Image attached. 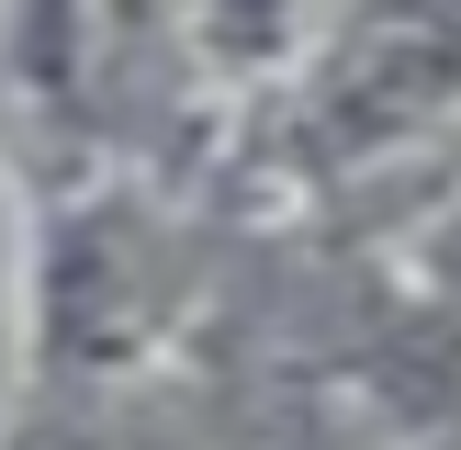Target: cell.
Instances as JSON below:
<instances>
[{
	"instance_id": "6da1fadb",
	"label": "cell",
	"mask_w": 461,
	"mask_h": 450,
	"mask_svg": "<svg viewBox=\"0 0 461 450\" xmlns=\"http://www.w3.org/2000/svg\"><path fill=\"white\" fill-rule=\"evenodd\" d=\"M439 102H461V0H383L327 57L315 124L327 135H394Z\"/></svg>"
}]
</instances>
